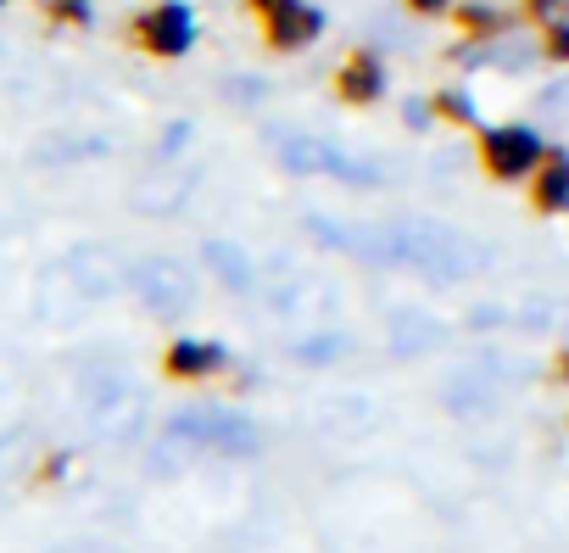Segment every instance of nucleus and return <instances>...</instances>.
Returning <instances> with one entry per match:
<instances>
[{
    "mask_svg": "<svg viewBox=\"0 0 569 553\" xmlns=\"http://www.w3.org/2000/svg\"><path fill=\"white\" fill-rule=\"evenodd\" d=\"M347 96H358V101H369V96H380V79H375V68L369 62H358V68H347Z\"/></svg>",
    "mask_w": 569,
    "mask_h": 553,
    "instance_id": "nucleus-10",
    "label": "nucleus"
},
{
    "mask_svg": "<svg viewBox=\"0 0 569 553\" xmlns=\"http://www.w3.org/2000/svg\"><path fill=\"white\" fill-rule=\"evenodd\" d=\"M279 162L284 168H297V174H325V179H341V185H380L375 168H363L358 157L325 146V140H279Z\"/></svg>",
    "mask_w": 569,
    "mask_h": 553,
    "instance_id": "nucleus-4",
    "label": "nucleus"
},
{
    "mask_svg": "<svg viewBox=\"0 0 569 553\" xmlns=\"http://www.w3.org/2000/svg\"><path fill=\"white\" fill-rule=\"evenodd\" d=\"M325 240H336L341 251L352 257H369V263H391V268H413L425 280H475V274L491 263L486 246L452 224H436V218H397V224H375V229H341L330 218L313 224Z\"/></svg>",
    "mask_w": 569,
    "mask_h": 553,
    "instance_id": "nucleus-1",
    "label": "nucleus"
},
{
    "mask_svg": "<svg viewBox=\"0 0 569 553\" xmlns=\"http://www.w3.org/2000/svg\"><path fill=\"white\" fill-rule=\"evenodd\" d=\"M151 46L157 51H184L190 46V18L179 7H168L162 18H151Z\"/></svg>",
    "mask_w": 569,
    "mask_h": 553,
    "instance_id": "nucleus-9",
    "label": "nucleus"
},
{
    "mask_svg": "<svg viewBox=\"0 0 569 553\" xmlns=\"http://www.w3.org/2000/svg\"><path fill=\"white\" fill-rule=\"evenodd\" d=\"M563 369H569V347H563Z\"/></svg>",
    "mask_w": 569,
    "mask_h": 553,
    "instance_id": "nucleus-12",
    "label": "nucleus"
},
{
    "mask_svg": "<svg viewBox=\"0 0 569 553\" xmlns=\"http://www.w3.org/2000/svg\"><path fill=\"white\" fill-rule=\"evenodd\" d=\"M480 157H486V168H491L497 179H536V168L547 162V146H541L536 129L508 124V129H491V135L480 140Z\"/></svg>",
    "mask_w": 569,
    "mask_h": 553,
    "instance_id": "nucleus-5",
    "label": "nucleus"
},
{
    "mask_svg": "<svg viewBox=\"0 0 569 553\" xmlns=\"http://www.w3.org/2000/svg\"><path fill=\"white\" fill-rule=\"evenodd\" d=\"M257 447H262L257 419L212 403L179 408L162 431V458H251Z\"/></svg>",
    "mask_w": 569,
    "mask_h": 553,
    "instance_id": "nucleus-2",
    "label": "nucleus"
},
{
    "mask_svg": "<svg viewBox=\"0 0 569 553\" xmlns=\"http://www.w3.org/2000/svg\"><path fill=\"white\" fill-rule=\"evenodd\" d=\"M530 196L541 213H569V157H547L530 179Z\"/></svg>",
    "mask_w": 569,
    "mask_h": 553,
    "instance_id": "nucleus-8",
    "label": "nucleus"
},
{
    "mask_svg": "<svg viewBox=\"0 0 569 553\" xmlns=\"http://www.w3.org/2000/svg\"><path fill=\"white\" fill-rule=\"evenodd\" d=\"M223 364H229V353L218 342H207V336H179L168 347V358H162V369L173 381H212V375H223Z\"/></svg>",
    "mask_w": 569,
    "mask_h": 553,
    "instance_id": "nucleus-6",
    "label": "nucleus"
},
{
    "mask_svg": "<svg viewBox=\"0 0 569 553\" xmlns=\"http://www.w3.org/2000/svg\"><path fill=\"white\" fill-rule=\"evenodd\" d=\"M129 280H134L140 303H146L157 319H173V314H184V308L196 303V274H190L184 263H173V257H146V263H134Z\"/></svg>",
    "mask_w": 569,
    "mask_h": 553,
    "instance_id": "nucleus-3",
    "label": "nucleus"
},
{
    "mask_svg": "<svg viewBox=\"0 0 569 553\" xmlns=\"http://www.w3.org/2000/svg\"><path fill=\"white\" fill-rule=\"evenodd\" d=\"M51 553H123V547H112V542H62Z\"/></svg>",
    "mask_w": 569,
    "mask_h": 553,
    "instance_id": "nucleus-11",
    "label": "nucleus"
},
{
    "mask_svg": "<svg viewBox=\"0 0 569 553\" xmlns=\"http://www.w3.org/2000/svg\"><path fill=\"white\" fill-rule=\"evenodd\" d=\"M207 268L218 274V280H223L229 292H251V280H257L251 251H240L234 240H207Z\"/></svg>",
    "mask_w": 569,
    "mask_h": 553,
    "instance_id": "nucleus-7",
    "label": "nucleus"
}]
</instances>
